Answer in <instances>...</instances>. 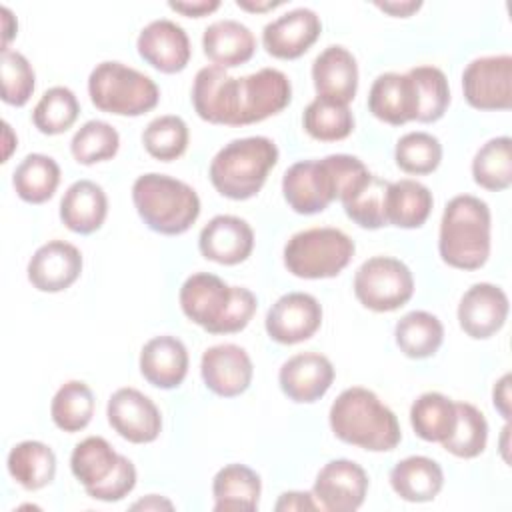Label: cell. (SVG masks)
Segmentation results:
<instances>
[{
  "mask_svg": "<svg viewBox=\"0 0 512 512\" xmlns=\"http://www.w3.org/2000/svg\"><path fill=\"white\" fill-rule=\"evenodd\" d=\"M292 100L288 76L276 68L232 78L226 68L204 66L196 72L192 104L210 124L246 126L282 112Z\"/></svg>",
  "mask_w": 512,
  "mask_h": 512,
  "instance_id": "1",
  "label": "cell"
},
{
  "mask_svg": "<svg viewBox=\"0 0 512 512\" xmlns=\"http://www.w3.org/2000/svg\"><path fill=\"white\" fill-rule=\"evenodd\" d=\"M180 308L188 320L210 334H234L248 326L258 300L244 286H228L210 272L188 276L178 294Z\"/></svg>",
  "mask_w": 512,
  "mask_h": 512,
  "instance_id": "2",
  "label": "cell"
},
{
  "mask_svg": "<svg viewBox=\"0 0 512 512\" xmlns=\"http://www.w3.org/2000/svg\"><path fill=\"white\" fill-rule=\"evenodd\" d=\"M328 422L338 440L370 452L394 450L402 440L396 414L362 386L338 394L330 406Z\"/></svg>",
  "mask_w": 512,
  "mask_h": 512,
  "instance_id": "3",
  "label": "cell"
},
{
  "mask_svg": "<svg viewBox=\"0 0 512 512\" xmlns=\"http://www.w3.org/2000/svg\"><path fill=\"white\" fill-rule=\"evenodd\" d=\"M490 208L472 194L454 196L442 214L438 252L460 270H478L490 256Z\"/></svg>",
  "mask_w": 512,
  "mask_h": 512,
  "instance_id": "4",
  "label": "cell"
},
{
  "mask_svg": "<svg viewBox=\"0 0 512 512\" xmlns=\"http://www.w3.org/2000/svg\"><path fill=\"white\" fill-rule=\"evenodd\" d=\"M278 162V148L266 136L236 138L222 146L210 162V182L230 200H248L260 192Z\"/></svg>",
  "mask_w": 512,
  "mask_h": 512,
  "instance_id": "5",
  "label": "cell"
},
{
  "mask_svg": "<svg viewBox=\"0 0 512 512\" xmlns=\"http://www.w3.org/2000/svg\"><path fill=\"white\" fill-rule=\"evenodd\" d=\"M132 202L144 224L166 236L184 234L200 216V198L186 182L148 172L134 180Z\"/></svg>",
  "mask_w": 512,
  "mask_h": 512,
  "instance_id": "6",
  "label": "cell"
},
{
  "mask_svg": "<svg viewBox=\"0 0 512 512\" xmlns=\"http://www.w3.org/2000/svg\"><path fill=\"white\" fill-rule=\"evenodd\" d=\"M88 94L98 110L116 116H142L160 100L150 76L116 60L96 64L88 76Z\"/></svg>",
  "mask_w": 512,
  "mask_h": 512,
  "instance_id": "7",
  "label": "cell"
},
{
  "mask_svg": "<svg viewBox=\"0 0 512 512\" xmlns=\"http://www.w3.org/2000/svg\"><path fill=\"white\" fill-rule=\"evenodd\" d=\"M356 252L354 240L338 228L322 226L296 232L284 246V266L306 280L338 276Z\"/></svg>",
  "mask_w": 512,
  "mask_h": 512,
  "instance_id": "8",
  "label": "cell"
},
{
  "mask_svg": "<svg viewBox=\"0 0 512 512\" xmlns=\"http://www.w3.org/2000/svg\"><path fill=\"white\" fill-rule=\"evenodd\" d=\"M354 294L368 310L392 312L412 298L414 276L398 258L372 256L354 274Z\"/></svg>",
  "mask_w": 512,
  "mask_h": 512,
  "instance_id": "9",
  "label": "cell"
},
{
  "mask_svg": "<svg viewBox=\"0 0 512 512\" xmlns=\"http://www.w3.org/2000/svg\"><path fill=\"white\" fill-rule=\"evenodd\" d=\"M282 194L288 206L304 216L318 214L338 200V182L332 164L322 160H300L282 178Z\"/></svg>",
  "mask_w": 512,
  "mask_h": 512,
  "instance_id": "10",
  "label": "cell"
},
{
  "mask_svg": "<svg viewBox=\"0 0 512 512\" xmlns=\"http://www.w3.org/2000/svg\"><path fill=\"white\" fill-rule=\"evenodd\" d=\"M462 92L476 110H510L512 106V56H480L462 72Z\"/></svg>",
  "mask_w": 512,
  "mask_h": 512,
  "instance_id": "11",
  "label": "cell"
},
{
  "mask_svg": "<svg viewBox=\"0 0 512 512\" xmlns=\"http://www.w3.org/2000/svg\"><path fill=\"white\" fill-rule=\"evenodd\" d=\"M368 492L366 470L346 458L324 464L314 480L312 496L320 508L330 512H354Z\"/></svg>",
  "mask_w": 512,
  "mask_h": 512,
  "instance_id": "12",
  "label": "cell"
},
{
  "mask_svg": "<svg viewBox=\"0 0 512 512\" xmlns=\"http://www.w3.org/2000/svg\"><path fill=\"white\" fill-rule=\"evenodd\" d=\"M108 424L132 444L154 442L162 430L158 406L136 388H118L106 404Z\"/></svg>",
  "mask_w": 512,
  "mask_h": 512,
  "instance_id": "13",
  "label": "cell"
},
{
  "mask_svg": "<svg viewBox=\"0 0 512 512\" xmlns=\"http://www.w3.org/2000/svg\"><path fill=\"white\" fill-rule=\"evenodd\" d=\"M322 324L320 302L306 292H288L268 310L264 326L278 344H298L312 338Z\"/></svg>",
  "mask_w": 512,
  "mask_h": 512,
  "instance_id": "14",
  "label": "cell"
},
{
  "mask_svg": "<svg viewBox=\"0 0 512 512\" xmlns=\"http://www.w3.org/2000/svg\"><path fill=\"white\" fill-rule=\"evenodd\" d=\"M136 48L144 62L164 74L182 72L192 54L186 30L168 18H158L146 24L138 34Z\"/></svg>",
  "mask_w": 512,
  "mask_h": 512,
  "instance_id": "15",
  "label": "cell"
},
{
  "mask_svg": "<svg viewBox=\"0 0 512 512\" xmlns=\"http://www.w3.org/2000/svg\"><path fill=\"white\" fill-rule=\"evenodd\" d=\"M200 374L210 392L222 398H234L248 390L254 366L248 352L238 344H216L204 350Z\"/></svg>",
  "mask_w": 512,
  "mask_h": 512,
  "instance_id": "16",
  "label": "cell"
},
{
  "mask_svg": "<svg viewBox=\"0 0 512 512\" xmlns=\"http://www.w3.org/2000/svg\"><path fill=\"white\" fill-rule=\"evenodd\" d=\"M320 32L322 22L314 10L294 8L264 26L262 44L270 56L294 60L310 50Z\"/></svg>",
  "mask_w": 512,
  "mask_h": 512,
  "instance_id": "17",
  "label": "cell"
},
{
  "mask_svg": "<svg viewBox=\"0 0 512 512\" xmlns=\"http://www.w3.org/2000/svg\"><path fill=\"white\" fill-rule=\"evenodd\" d=\"M508 318V296L500 286L478 282L470 286L458 304V324L474 340L494 336Z\"/></svg>",
  "mask_w": 512,
  "mask_h": 512,
  "instance_id": "18",
  "label": "cell"
},
{
  "mask_svg": "<svg viewBox=\"0 0 512 512\" xmlns=\"http://www.w3.org/2000/svg\"><path fill=\"white\" fill-rule=\"evenodd\" d=\"M198 248L206 260L234 266L252 254L254 230L244 218L218 214L200 230Z\"/></svg>",
  "mask_w": 512,
  "mask_h": 512,
  "instance_id": "19",
  "label": "cell"
},
{
  "mask_svg": "<svg viewBox=\"0 0 512 512\" xmlns=\"http://www.w3.org/2000/svg\"><path fill=\"white\" fill-rule=\"evenodd\" d=\"M334 382V366L320 352H300L288 358L278 372L282 392L298 404L320 400Z\"/></svg>",
  "mask_w": 512,
  "mask_h": 512,
  "instance_id": "20",
  "label": "cell"
},
{
  "mask_svg": "<svg viewBox=\"0 0 512 512\" xmlns=\"http://www.w3.org/2000/svg\"><path fill=\"white\" fill-rule=\"evenodd\" d=\"M26 272L36 290L62 292L78 280L82 272V254L70 242L50 240L32 254Z\"/></svg>",
  "mask_w": 512,
  "mask_h": 512,
  "instance_id": "21",
  "label": "cell"
},
{
  "mask_svg": "<svg viewBox=\"0 0 512 512\" xmlns=\"http://www.w3.org/2000/svg\"><path fill=\"white\" fill-rule=\"evenodd\" d=\"M312 82L318 98L348 106L358 90V64L344 46L324 48L312 62Z\"/></svg>",
  "mask_w": 512,
  "mask_h": 512,
  "instance_id": "22",
  "label": "cell"
},
{
  "mask_svg": "<svg viewBox=\"0 0 512 512\" xmlns=\"http://www.w3.org/2000/svg\"><path fill=\"white\" fill-rule=\"evenodd\" d=\"M368 110L382 122L402 126L416 120L418 94L414 80L408 74L386 72L380 74L368 94Z\"/></svg>",
  "mask_w": 512,
  "mask_h": 512,
  "instance_id": "23",
  "label": "cell"
},
{
  "mask_svg": "<svg viewBox=\"0 0 512 512\" xmlns=\"http://www.w3.org/2000/svg\"><path fill=\"white\" fill-rule=\"evenodd\" d=\"M140 374L156 388L170 390L188 374V350L176 336H154L140 350Z\"/></svg>",
  "mask_w": 512,
  "mask_h": 512,
  "instance_id": "24",
  "label": "cell"
},
{
  "mask_svg": "<svg viewBox=\"0 0 512 512\" xmlns=\"http://www.w3.org/2000/svg\"><path fill=\"white\" fill-rule=\"evenodd\" d=\"M108 214V198L100 184L76 180L60 200V220L76 234L96 232Z\"/></svg>",
  "mask_w": 512,
  "mask_h": 512,
  "instance_id": "25",
  "label": "cell"
},
{
  "mask_svg": "<svg viewBox=\"0 0 512 512\" xmlns=\"http://www.w3.org/2000/svg\"><path fill=\"white\" fill-rule=\"evenodd\" d=\"M202 48L214 66L236 68L254 56L256 38L246 24L224 18L206 26Z\"/></svg>",
  "mask_w": 512,
  "mask_h": 512,
  "instance_id": "26",
  "label": "cell"
},
{
  "mask_svg": "<svg viewBox=\"0 0 512 512\" xmlns=\"http://www.w3.org/2000/svg\"><path fill=\"white\" fill-rule=\"evenodd\" d=\"M390 486L406 502H430L444 486V472L428 456H408L390 470Z\"/></svg>",
  "mask_w": 512,
  "mask_h": 512,
  "instance_id": "27",
  "label": "cell"
},
{
  "mask_svg": "<svg viewBox=\"0 0 512 512\" xmlns=\"http://www.w3.org/2000/svg\"><path fill=\"white\" fill-rule=\"evenodd\" d=\"M260 476L244 464L220 468L212 480L214 510H256L260 500Z\"/></svg>",
  "mask_w": 512,
  "mask_h": 512,
  "instance_id": "28",
  "label": "cell"
},
{
  "mask_svg": "<svg viewBox=\"0 0 512 512\" xmlns=\"http://www.w3.org/2000/svg\"><path fill=\"white\" fill-rule=\"evenodd\" d=\"M122 454L102 436H88L78 442L70 454V470L84 490H94L104 484L118 468Z\"/></svg>",
  "mask_w": 512,
  "mask_h": 512,
  "instance_id": "29",
  "label": "cell"
},
{
  "mask_svg": "<svg viewBox=\"0 0 512 512\" xmlns=\"http://www.w3.org/2000/svg\"><path fill=\"white\" fill-rule=\"evenodd\" d=\"M10 476L26 490H40L54 480L56 456L50 446L38 440H24L12 446L6 460Z\"/></svg>",
  "mask_w": 512,
  "mask_h": 512,
  "instance_id": "30",
  "label": "cell"
},
{
  "mask_svg": "<svg viewBox=\"0 0 512 512\" xmlns=\"http://www.w3.org/2000/svg\"><path fill=\"white\" fill-rule=\"evenodd\" d=\"M432 192L418 180L390 182L386 194L388 224L398 228H420L432 212Z\"/></svg>",
  "mask_w": 512,
  "mask_h": 512,
  "instance_id": "31",
  "label": "cell"
},
{
  "mask_svg": "<svg viewBox=\"0 0 512 512\" xmlns=\"http://www.w3.org/2000/svg\"><path fill=\"white\" fill-rule=\"evenodd\" d=\"M394 338L404 356L422 360L436 354L442 346L444 326L434 314L426 310H412L396 322Z\"/></svg>",
  "mask_w": 512,
  "mask_h": 512,
  "instance_id": "32",
  "label": "cell"
},
{
  "mask_svg": "<svg viewBox=\"0 0 512 512\" xmlns=\"http://www.w3.org/2000/svg\"><path fill=\"white\" fill-rule=\"evenodd\" d=\"M60 184V166L46 154H28L12 174L16 194L28 204L50 200Z\"/></svg>",
  "mask_w": 512,
  "mask_h": 512,
  "instance_id": "33",
  "label": "cell"
},
{
  "mask_svg": "<svg viewBox=\"0 0 512 512\" xmlns=\"http://www.w3.org/2000/svg\"><path fill=\"white\" fill-rule=\"evenodd\" d=\"M410 424L426 442H444L456 426V402L440 392H424L410 408Z\"/></svg>",
  "mask_w": 512,
  "mask_h": 512,
  "instance_id": "34",
  "label": "cell"
},
{
  "mask_svg": "<svg viewBox=\"0 0 512 512\" xmlns=\"http://www.w3.org/2000/svg\"><path fill=\"white\" fill-rule=\"evenodd\" d=\"M94 406L96 402L90 386L82 380H68L56 390L50 402V416L60 430L72 434L90 424Z\"/></svg>",
  "mask_w": 512,
  "mask_h": 512,
  "instance_id": "35",
  "label": "cell"
},
{
  "mask_svg": "<svg viewBox=\"0 0 512 512\" xmlns=\"http://www.w3.org/2000/svg\"><path fill=\"white\" fill-rule=\"evenodd\" d=\"M474 182L486 190H506L512 184V140L498 136L478 148L472 160Z\"/></svg>",
  "mask_w": 512,
  "mask_h": 512,
  "instance_id": "36",
  "label": "cell"
},
{
  "mask_svg": "<svg viewBox=\"0 0 512 512\" xmlns=\"http://www.w3.org/2000/svg\"><path fill=\"white\" fill-rule=\"evenodd\" d=\"M302 126L308 136L320 142H336L350 136L354 130V116L348 106L314 98L302 114Z\"/></svg>",
  "mask_w": 512,
  "mask_h": 512,
  "instance_id": "37",
  "label": "cell"
},
{
  "mask_svg": "<svg viewBox=\"0 0 512 512\" xmlns=\"http://www.w3.org/2000/svg\"><path fill=\"white\" fill-rule=\"evenodd\" d=\"M80 114L76 94L66 86L48 88L32 110L34 126L48 136H56L72 128Z\"/></svg>",
  "mask_w": 512,
  "mask_h": 512,
  "instance_id": "38",
  "label": "cell"
},
{
  "mask_svg": "<svg viewBox=\"0 0 512 512\" xmlns=\"http://www.w3.org/2000/svg\"><path fill=\"white\" fill-rule=\"evenodd\" d=\"M390 182L370 174L368 180L342 200L346 216L356 222L360 228L378 230L388 224L386 218V194Z\"/></svg>",
  "mask_w": 512,
  "mask_h": 512,
  "instance_id": "39",
  "label": "cell"
},
{
  "mask_svg": "<svg viewBox=\"0 0 512 512\" xmlns=\"http://www.w3.org/2000/svg\"><path fill=\"white\" fill-rule=\"evenodd\" d=\"M488 440V422L484 414L468 402H456V426L442 448L458 458H476L484 452Z\"/></svg>",
  "mask_w": 512,
  "mask_h": 512,
  "instance_id": "40",
  "label": "cell"
},
{
  "mask_svg": "<svg viewBox=\"0 0 512 512\" xmlns=\"http://www.w3.org/2000/svg\"><path fill=\"white\" fill-rule=\"evenodd\" d=\"M188 140L190 132L186 122L174 114L150 120L142 132V144L146 152L160 162H172L180 158L188 148Z\"/></svg>",
  "mask_w": 512,
  "mask_h": 512,
  "instance_id": "41",
  "label": "cell"
},
{
  "mask_svg": "<svg viewBox=\"0 0 512 512\" xmlns=\"http://www.w3.org/2000/svg\"><path fill=\"white\" fill-rule=\"evenodd\" d=\"M120 134L104 120H88L82 124L70 142V152L78 164L92 166L116 156Z\"/></svg>",
  "mask_w": 512,
  "mask_h": 512,
  "instance_id": "42",
  "label": "cell"
},
{
  "mask_svg": "<svg viewBox=\"0 0 512 512\" xmlns=\"http://www.w3.org/2000/svg\"><path fill=\"white\" fill-rule=\"evenodd\" d=\"M418 94V122H436L444 116L450 104V86L444 72L436 66H416L406 72Z\"/></svg>",
  "mask_w": 512,
  "mask_h": 512,
  "instance_id": "43",
  "label": "cell"
},
{
  "mask_svg": "<svg viewBox=\"0 0 512 512\" xmlns=\"http://www.w3.org/2000/svg\"><path fill=\"white\" fill-rule=\"evenodd\" d=\"M394 158L406 174H432L442 162V144L428 132H408L398 138Z\"/></svg>",
  "mask_w": 512,
  "mask_h": 512,
  "instance_id": "44",
  "label": "cell"
},
{
  "mask_svg": "<svg viewBox=\"0 0 512 512\" xmlns=\"http://www.w3.org/2000/svg\"><path fill=\"white\" fill-rule=\"evenodd\" d=\"M0 78H2V100L10 106H24L32 92H34V68L30 66L28 58L18 50H2V64H0Z\"/></svg>",
  "mask_w": 512,
  "mask_h": 512,
  "instance_id": "45",
  "label": "cell"
},
{
  "mask_svg": "<svg viewBox=\"0 0 512 512\" xmlns=\"http://www.w3.org/2000/svg\"><path fill=\"white\" fill-rule=\"evenodd\" d=\"M134 486H136V468L126 456H122L116 472L104 484H100L94 490H88L86 494L94 500L118 502L124 496H128L134 490Z\"/></svg>",
  "mask_w": 512,
  "mask_h": 512,
  "instance_id": "46",
  "label": "cell"
},
{
  "mask_svg": "<svg viewBox=\"0 0 512 512\" xmlns=\"http://www.w3.org/2000/svg\"><path fill=\"white\" fill-rule=\"evenodd\" d=\"M168 8L180 12L188 18H202L220 8L218 0H198V2H168Z\"/></svg>",
  "mask_w": 512,
  "mask_h": 512,
  "instance_id": "47",
  "label": "cell"
},
{
  "mask_svg": "<svg viewBox=\"0 0 512 512\" xmlns=\"http://www.w3.org/2000/svg\"><path fill=\"white\" fill-rule=\"evenodd\" d=\"M276 510H318V502L308 492H284L274 506Z\"/></svg>",
  "mask_w": 512,
  "mask_h": 512,
  "instance_id": "48",
  "label": "cell"
},
{
  "mask_svg": "<svg viewBox=\"0 0 512 512\" xmlns=\"http://www.w3.org/2000/svg\"><path fill=\"white\" fill-rule=\"evenodd\" d=\"M494 408L502 414L504 420H510V374H504L492 390Z\"/></svg>",
  "mask_w": 512,
  "mask_h": 512,
  "instance_id": "49",
  "label": "cell"
},
{
  "mask_svg": "<svg viewBox=\"0 0 512 512\" xmlns=\"http://www.w3.org/2000/svg\"><path fill=\"white\" fill-rule=\"evenodd\" d=\"M422 6V2H376V8H380L382 12H388L392 16H400V18H408L412 12H416Z\"/></svg>",
  "mask_w": 512,
  "mask_h": 512,
  "instance_id": "50",
  "label": "cell"
},
{
  "mask_svg": "<svg viewBox=\"0 0 512 512\" xmlns=\"http://www.w3.org/2000/svg\"><path fill=\"white\" fill-rule=\"evenodd\" d=\"M132 508H134V510H162V508L172 510L174 504H172L170 500H166V498H160V496H156V494H150V496H146L144 500L134 502Z\"/></svg>",
  "mask_w": 512,
  "mask_h": 512,
  "instance_id": "51",
  "label": "cell"
},
{
  "mask_svg": "<svg viewBox=\"0 0 512 512\" xmlns=\"http://www.w3.org/2000/svg\"><path fill=\"white\" fill-rule=\"evenodd\" d=\"M0 14H2V20H4V42H2V50H8V42L16 36V20L12 18V12L6 8V6H2L0 8Z\"/></svg>",
  "mask_w": 512,
  "mask_h": 512,
  "instance_id": "52",
  "label": "cell"
},
{
  "mask_svg": "<svg viewBox=\"0 0 512 512\" xmlns=\"http://www.w3.org/2000/svg\"><path fill=\"white\" fill-rule=\"evenodd\" d=\"M282 0H268V2H250V0H236V6L244 8V10H250V12H266V10H272L276 6H280Z\"/></svg>",
  "mask_w": 512,
  "mask_h": 512,
  "instance_id": "53",
  "label": "cell"
},
{
  "mask_svg": "<svg viewBox=\"0 0 512 512\" xmlns=\"http://www.w3.org/2000/svg\"><path fill=\"white\" fill-rule=\"evenodd\" d=\"M4 138H6V150H4V160H2V162H6V160L10 158L12 148H14V144H16V142L10 140V138H12V128H10L8 122H4Z\"/></svg>",
  "mask_w": 512,
  "mask_h": 512,
  "instance_id": "54",
  "label": "cell"
},
{
  "mask_svg": "<svg viewBox=\"0 0 512 512\" xmlns=\"http://www.w3.org/2000/svg\"><path fill=\"white\" fill-rule=\"evenodd\" d=\"M508 434H510V424H506L502 428V440H500V448H502V458L508 462Z\"/></svg>",
  "mask_w": 512,
  "mask_h": 512,
  "instance_id": "55",
  "label": "cell"
}]
</instances>
